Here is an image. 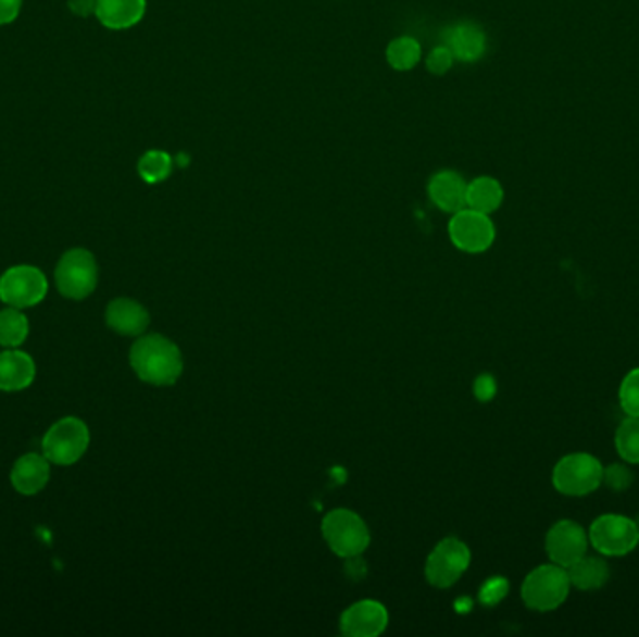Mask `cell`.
Here are the masks:
<instances>
[{
  "label": "cell",
  "mask_w": 639,
  "mask_h": 637,
  "mask_svg": "<svg viewBox=\"0 0 639 637\" xmlns=\"http://www.w3.org/2000/svg\"><path fill=\"white\" fill-rule=\"evenodd\" d=\"M129 365L145 384L174 386L184 372L180 348L163 335H145L129 350Z\"/></svg>",
  "instance_id": "1"
},
{
  "label": "cell",
  "mask_w": 639,
  "mask_h": 637,
  "mask_svg": "<svg viewBox=\"0 0 639 637\" xmlns=\"http://www.w3.org/2000/svg\"><path fill=\"white\" fill-rule=\"evenodd\" d=\"M571 578L568 572L560 564H540L527 574L522 584V600L532 611L557 610L571 595Z\"/></svg>",
  "instance_id": "2"
},
{
  "label": "cell",
  "mask_w": 639,
  "mask_h": 637,
  "mask_svg": "<svg viewBox=\"0 0 639 637\" xmlns=\"http://www.w3.org/2000/svg\"><path fill=\"white\" fill-rule=\"evenodd\" d=\"M604 465L589 452H571L555 464L553 488L568 498H584L602 486Z\"/></svg>",
  "instance_id": "3"
},
{
  "label": "cell",
  "mask_w": 639,
  "mask_h": 637,
  "mask_svg": "<svg viewBox=\"0 0 639 637\" xmlns=\"http://www.w3.org/2000/svg\"><path fill=\"white\" fill-rule=\"evenodd\" d=\"M322 535L339 558H358L371 545V533L365 522L348 509L329 512L322 522Z\"/></svg>",
  "instance_id": "4"
},
{
  "label": "cell",
  "mask_w": 639,
  "mask_h": 637,
  "mask_svg": "<svg viewBox=\"0 0 639 637\" xmlns=\"http://www.w3.org/2000/svg\"><path fill=\"white\" fill-rule=\"evenodd\" d=\"M54 283L59 292L67 299H85L98 286V262L87 249H70L54 270Z\"/></svg>",
  "instance_id": "5"
},
{
  "label": "cell",
  "mask_w": 639,
  "mask_h": 637,
  "mask_svg": "<svg viewBox=\"0 0 639 637\" xmlns=\"http://www.w3.org/2000/svg\"><path fill=\"white\" fill-rule=\"evenodd\" d=\"M90 445V430L77 417L57 421L41 439V449L51 464L72 465L79 462Z\"/></svg>",
  "instance_id": "6"
},
{
  "label": "cell",
  "mask_w": 639,
  "mask_h": 637,
  "mask_svg": "<svg viewBox=\"0 0 639 637\" xmlns=\"http://www.w3.org/2000/svg\"><path fill=\"white\" fill-rule=\"evenodd\" d=\"M589 545L606 558H623L639 546V527L625 514H602L589 527Z\"/></svg>",
  "instance_id": "7"
},
{
  "label": "cell",
  "mask_w": 639,
  "mask_h": 637,
  "mask_svg": "<svg viewBox=\"0 0 639 637\" xmlns=\"http://www.w3.org/2000/svg\"><path fill=\"white\" fill-rule=\"evenodd\" d=\"M472 551L459 538H443L426 559L425 576L434 587L447 589L469 569Z\"/></svg>",
  "instance_id": "8"
},
{
  "label": "cell",
  "mask_w": 639,
  "mask_h": 637,
  "mask_svg": "<svg viewBox=\"0 0 639 637\" xmlns=\"http://www.w3.org/2000/svg\"><path fill=\"white\" fill-rule=\"evenodd\" d=\"M46 275L34 266H14L0 277V301L15 309L38 305L47 296Z\"/></svg>",
  "instance_id": "9"
},
{
  "label": "cell",
  "mask_w": 639,
  "mask_h": 637,
  "mask_svg": "<svg viewBox=\"0 0 639 637\" xmlns=\"http://www.w3.org/2000/svg\"><path fill=\"white\" fill-rule=\"evenodd\" d=\"M449 238L460 251L479 254L493 246L496 226L487 213L462 208L460 212L453 213L449 221Z\"/></svg>",
  "instance_id": "10"
},
{
  "label": "cell",
  "mask_w": 639,
  "mask_h": 637,
  "mask_svg": "<svg viewBox=\"0 0 639 637\" xmlns=\"http://www.w3.org/2000/svg\"><path fill=\"white\" fill-rule=\"evenodd\" d=\"M547 553L550 561L568 569L578 559L584 558L589 548V533L574 520H560L550 527L547 540Z\"/></svg>",
  "instance_id": "11"
},
{
  "label": "cell",
  "mask_w": 639,
  "mask_h": 637,
  "mask_svg": "<svg viewBox=\"0 0 639 637\" xmlns=\"http://www.w3.org/2000/svg\"><path fill=\"white\" fill-rule=\"evenodd\" d=\"M389 615L376 600H361L350 605L340 617V630L350 637H376L384 634Z\"/></svg>",
  "instance_id": "12"
},
{
  "label": "cell",
  "mask_w": 639,
  "mask_h": 637,
  "mask_svg": "<svg viewBox=\"0 0 639 637\" xmlns=\"http://www.w3.org/2000/svg\"><path fill=\"white\" fill-rule=\"evenodd\" d=\"M443 46L451 49L454 60L477 62L487 53V34L472 21H460L443 33Z\"/></svg>",
  "instance_id": "13"
},
{
  "label": "cell",
  "mask_w": 639,
  "mask_h": 637,
  "mask_svg": "<svg viewBox=\"0 0 639 637\" xmlns=\"http://www.w3.org/2000/svg\"><path fill=\"white\" fill-rule=\"evenodd\" d=\"M106 326L124 337H140L150 326V314L139 301L129 298L113 299L105 311Z\"/></svg>",
  "instance_id": "14"
},
{
  "label": "cell",
  "mask_w": 639,
  "mask_h": 637,
  "mask_svg": "<svg viewBox=\"0 0 639 637\" xmlns=\"http://www.w3.org/2000/svg\"><path fill=\"white\" fill-rule=\"evenodd\" d=\"M51 477V462L46 454L28 452L23 454L10 473V480L15 490L23 496H34L46 488Z\"/></svg>",
  "instance_id": "15"
},
{
  "label": "cell",
  "mask_w": 639,
  "mask_h": 637,
  "mask_svg": "<svg viewBox=\"0 0 639 637\" xmlns=\"http://www.w3.org/2000/svg\"><path fill=\"white\" fill-rule=\"evenodd\" d=\"M467 182L454 171H440L428 182V197L441 212L456 213L466 208Z\"/></svg>",
  "instance_id": "16"
},
{
  "label": "cell",
  "mask_w": 639,
  "mask_h": 637,
  "mask_svg": "<svg viewBox=\"0 0 639 637\" xmlns=\"http://www.w3.org/2000/svg\"><path fill=\"white\" fill-rule=\"evenodd\" d=\"M147 14V0H96V17L111 30L135 27Z\"/></svg>",
  "instance_id": "17"
},
{
  "label": "cell",
  "mask_w": 639,
  "mask_h": 637,
  "mask_svg": "<svg viewBox=\"0 0 639 637\" xmlns=\"http://www.w3.org/2000/svg\"><path fill=\"white\" fill-rule=\"evenodd\" d=\"M36 378V363L27 352L7 350L0 353V391H23Z\"/></svg>",
  "instance_id": "18"
},
{
  "label": "cell",
  "mask_w": 639,
  "mask_h": 637,
  "mask_svg": "<svg viewBox=\"0 0 639 637\" xmlns=\"http://www.w3.org/2000/svg\"><path fill=\"white\" fill-rule=\"evenodd\" d=\"M566 572H568L571 585L579 591H599L610 582V576H612L606 559L599 558V555H587V553L576 563L571 564Z\"/></svg>",
  "instance_id": "19"
},
{
  "label": "cell",
  "mask_w": 639,
  "mask_h": 637,
  "mask_svg": "<svg viewBox=\"0 0 639 637\" xmlns=\"http://www.w3.org/2000/svg\"><path fill=\"white\" fill-rule=\"evenodd\" d=\"M505 199V191L498 179L492 176H479L467 184L466 208L475 212L490 213L498 212Z\"/></svg>",
  "instance_id": "20"
},
{
  "label": "cell",
  "mask_w": 639,
  "mask_h": 637,
  "mask_svg": "<svg viewBox=\"0 0 639 637\" xmlns=\"http://www.w3.org/2000/svg\"><path fill=\"white\" fill-rule=\"evenodd\" d=\"M387 62L397 72H410L423 59L419 41L412 36H400L387 47Z\"/></svg>",
  "instance_id": "21"
},
{
  "label": "cell",
  "mask_w": 639,
  "mask_h": 637,
  "mask_svg": "<svg viewBox=\"0 0 639 637\" xmlns=\"http://www.w3.org/2000/svg\"><path fill=\"white\" fill-rule=\"evenodd\" d=\"M30 326L28 318L21 309L8 307L0 311V345L7 348H17L27 340Z\"/></svg>",
  "instance_id": "22"
},
{
  "label": "cell",
  "mask_w": 639,
  "mask_h": 637,
  "mask_svg": "<svg viewBox=\"0 0 639 637\" xmlns=\"http://www.w3.org/2000/svg\"><path fill=\"white\" fill-rule=\"evenodd\" d=\"M137 168L147 184H161L173 173V158L163 150H148L142 153Z\"/></svg>",
  "instance_id": "23"
},
{
  "label": "cell",
  "mask_w": 639,
  "mask_h": 637,
  "mask_svg": "<svg viewBox=\"0 0 639 637\" xmlns=\"http://www.w3.org/2000/svg\"><path fill=\"white\" fill-rule=\"evenodd\" d=\"M615 449L626 464H639V417H628L615 432Z\"/></svg>",
  "instance_id": "24"
},
{
  "label": "cell",
  "mask_w": 639,
  "mask_h": 637,
  "mask_svg": "<svg viewBox=\"0 0 639 637\" xmlns=\"http://www.w3.org/2000/svg\"><path fill=\"white\" fill-rule=\"evenodd\" d=\"M619 404L628 417H639V366L621 382Z\"/></svg>",
  "instance_id": "25"
},
{
  "label": "cell",
  "mask_w": 639,
  "mask_h": 637,
  "mask_svg": "<svg viewBox=\"0 0 639 637\" xmlns=\"http://www.w3.org/2000/svg\"><path fill=\"white\" fill-rule=\"evenodd\" d=\"M634 473L628 465L612 464L604 467L602 473V485H606L610 490L625 491L632 486Z\"/></svg>",
  "instance_id": "26"
},
{
  "label": "cell",
  "mask_w": 639,
  "mask_h": 637,
  "mask_svg": "<svg viewBox=\"0 0 639 637\" xmlns=\"http://www.w3.org/2000/svg\"><path fill=\"white\" fill-rule=\"evenodd\" d=\"M509 595V582L503 576H493L480 587L479 600L485 605L500 604Z\"/></svg>",
  "instance_id": "27"
},
{
  "label": "cell",
  "mask_w": 639,
  "mask_h": 637,
  "mask_svg": "<svg viewBox=\"0 0 639 637\" xmlns=\"http://www.w3.org/2000/svg\"><path fill=\"white\" fill-rule=\"evenodd\" d=\"M454 64V54L446 46L434 47L426 57V67L434 75H446Z\"/></svg>",
  "instance_id": "28"
},
{
  "label": "cell",
  "mask_w": 639,
  "mask_h": 637,
  "mask_svg": "<svg viewBox=\"0 0 639 637\" xmlns=\"http://www.w3.org/2000/svg\"><path fill=\"white\" fill-rule=\"evenodd\" d=\"M473 392L480 402H490L498 392V384L496 378L490 374H480L479 378L475 379V386H473Z\"/></svg>",
  "instance_id": "29"
},
{
  "label": "cell",
  "mask_w": 639,
  "mask_h": 637,
  "mask_svg": "<svg viewBox=\"0 0 639 637\" xmlns=\"http://www.w3.org/2000/svg\"><path fill=\"white\" fill-rule=\"evenodd\" d=\"M23 0H0V25L17 20Z\"/></svg>",
  "instance_id": "30"
},
{
  "label": "cell",
  "mask_w": 639,
  "mask_h": 637,
  "mask_svg": "<svg viewBox=\"0 0 639 637\" xmlns=\"http://www.w3.org/2000/svg\"><path fill=\"white\" fill-rule=\"evenodd\" d=\"M67 7L79 17L96 15V0H67Z\"/></svg>",
  "instance_id": "31"
}]
</instances>
